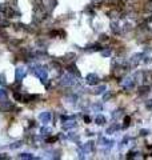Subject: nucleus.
<instances>
[{"label":"nucleus","instance_id":"20e7f679","mask_svg":"<svg viewBox=\"0 0 152 160\" xmlns=\"http://www.w3.org/2000/svg\"><path fill=\"white\" fill-rule=\"evenodd\" d=\"M88 83L89 84H96L97 83V76L96 75H89L88 76Z\"/></svg>","mask_w":152,"mask_h":160},{"label":"nucleus","instance_id":"f257e3e1","mask_svg":"<svg viewBox=\"0 0 152 160\" xmlns=\"http://www.w3.org/2000/svg\"><path fill=\"white\" fill-rule=\"evenodd\" d=\"M40 120H42L43 123H48L51 120V113L50 112H44L40 115Z\"/></svg>","mask_w":152,"mask_h":160},{"label":"nucleus","instance_id":"7ed1b4c3","mask_svg":"<svg viewBox=\"0 0 152 160\" xmlns=\"http://www.w3.org/2000/svg\"><path fill=\"white\" fill-rule=\"evenodd\" d=\"M24 75H25V69H23V68H17V69H16V79H17V80L23 79Z\"/></svg>","mask_w":152,"mask_h":160},{"label":"nucleus","instance_id":"423d86ee","mask_svg":"<svg viewBox=\"0 0 152 160\" xmlns=\"http://www.w3.org/2000/svg\"><path fill=\"white\" fill-rule=\"evenodd\" d=\"M96 122H97V124H101V123H104V118H103V116H97Z\"/></svg>","mask_w":152,"mask_h":160},{"label":"nucleus","instance_id":"f03ea898","mask_svg":"<svg viewBox=\"0 0 152 160\" xmlns=\"http://www.w3.org/2000/svg\"><path fill=\"white\" fill-rule=\"evenodd\" d=\"M36 75L38 76L42 79V80H46V78H47V73H46V69H43V68H39L38 71H36Z\"/></svg>","mask_w":152,"mask_h":160},{"label":"nucleus","instance_id":"0eeeda50","mask_svg":"<svg viewBox=\"0 0 152 160\" xmlns=\"http://www.w3.org/2000/svg\"><path fill=\"white\" fill-rule=\"evenodd\" d=\"M0 99H6V92L3 90H0Z\"/></svg>","mask_w":152,"mask_h":160},{"label":"nucleus","instance_id":"6e6552de","mask_svg":"<svg viewBox=\"0 0 152 160\" xmlns=\"http://www.w3.org/2000/svg\"><path fill=\"white\" fill-rule=\"evenodd\" d=\"M103 55H104V56H108V55H110V51H104V52H103Z\"/></svg>","mask_w":152,"mask_h":160},{"label":"nucleus","instance_id":"39448f33","mask_svg":"<svg viewBox=\"0 0 152 160\" xmlns=\"http://www.w3.org/2000/svg\"><path fill=\"white\" fill-rule=\"evenodd\" d=\"M123 86H124V87H127V88H128V87H131V86H132V80H131V79L123 80Z\"/></svg>","mask_w":152,"mask_h":160}]
</instances>
